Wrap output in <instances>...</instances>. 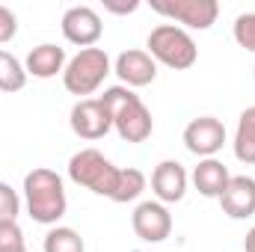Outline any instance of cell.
Returning a JSON list of instances; mask_svg holds the SVG:
<instances>
[{
    "mask_svg": "<svg viewBox=\"0 0 255 252\" xmlns=\"http://www.w3.org/2000/svg\"><path fill=\"white\" fill-rule=\"evenodd\" d=\"M24 202H27V214L33 217V223L57 226L68 211L65 184L60 178V172H54L48 166L30 169L24 175Z\"/></svg>",
    "mask_w": 255,
    "mask_h": 252,
    "instance_id": "6da1fadb",
    "label": "cell"
},
{
    "mask_svg": "<svg viewBox=\"0 0 255 252\" xmlns=\"http://www.w3.org/2000/svg\"><path fill=\"white\" fill-rule=\"evenodd\" d=\"M98 98H101V104L110 113L113 130L125 142H145L151 136V130H154L151 113H148V107L142 104V98L133 89H128V86H110Z\"/></svg>",
    "mask_w": 255,
    "mask_h": 252,
    "instance_id": "7a4b0ae2",
    "label": "cell"
},
{
    "mask_svg": "<svg viewBox=\"0 0 255 252\" xmlns=\"http://www.w3.org/2000/svg\"><path fill=\"white\" fill-rule=\"evenodd\" d=\"M68 178L77 187H83V190H89V193H95V196H104V199L113 202L116 193H119L122 169L113 166L98 148H80L68 160Z\"/></svg>",
    "mask_w": 255,
    "mask_h": 252,
    "instance_id": "3957f363",
    "label": "cell"
},
{
    "mask_svg": "<svg viewBox=\"0 0 255 252\" xmlns=\"http://www.w3.org/2000/svg\"><path fill=\"white\" fill-rule=\"evenodd\" d=\"M145 51L154 63L166 65L172 71H184L199 60V48L193 36L187 30H181L178 24H157L145 39Z\"/></svg>",
    "mask_w": 255,
    "mask_h": 252,
    "instance_id": "277c9868",
    "label": "cell"
},
{
    "mask_svg": "<svg viewBox=\"0 0 255 252\" xmlns=\"http://www.w3.org/2000/svg\"><path fill=\"white\" fill-rule=\"evenodd\" d=\"M107 74H110V57H107V51L104 48H83V51H77L65 63L63 86L71 95H77L83 101L86 95H92L104 83Z\"/></svg>",
    "mask_w": 255,
    "mask_h": 252,
    "instance_id": "5b68a950",
    "label": "cell"
},
{
    "mask_svg": "<svg viewBox=\"0 0 255 252\" xmlns=\"http://www.w3.org/2000/svg\"><path fill=\"white\" fill-rule=\"evenodd\" d=\"M151 9L169 21H175L181 30H211L220 18L217 0H151Z\"/></svg>",
    "mask_w": 255,
    "mask_h": 252,
    "instance_id": "8992f818",
    "label": "cell"
},
{
    "mask_svg": "<svg viewBox=\"0 0 255 252\" xmlns=\"http://www.w3.org/2000/svg\"><path fill=\"white\" fill-rule=\"evenodd\" d=\"M130 226H133V235L142 241V244H163L169 235H172V214L166 205H160L157 199L151 202H139L130 214Z\"/></svg>",
    "mask_w": 255,
    "mask_h": 252,
    "instance_id": "52a82bcc",
    "label": "cell"
},
{
    "mask_svg": "<svg viewBox=\"0 0 255 252\" xmlns=\"http://www.w3.org/2000/svg\"><path fill=\"white\" fill-rule=\"evenodd\" d=\"M60 27H63L65 42L77 45L80 51L83 48H95L98 39L104 36V21H101V15L92 6H71V9H65Z\"/></svg>",
    "mask_w": 255,
    "mask_h": 252,
    "instance_id": "ba28073f",
    "label": "cell"
},
{
    "mask_svg": "<svg viewBox=\"0 0 255 252\" xmlns=\"http://www.w3.org/2000/svg\"><path fill=\"white\" fill-rule=\"evenodd\" d=\"M68 125H71V130L80 139H89V142L104 139L113 130L110 113L101 104V98H83V101H77L71 107V113H68Z\"/></svg>",
    "mask_w": 255,
    "mask_h": 252,
    "instance_id": "9c48e42d",
    "label": "cell"
},
{
    "mask_svg": "<svg viewBox=\"0 0 255 252\" xmlns=\"http://www.w3.org/2000/svg\"><path fill=\"white\" fill-rule=\"evenodd\" d=\"M223 145H226V125L217 116H199L184 127V148L196 154L199 160L217 157V151H223Z\"/></svg>",
    "mask_w": 255,
    "mask_h": 252,
    "instance_id": "30bf717a",
    "label": "cell"
},
{
    "mask_svg": "<svg viewBox=\"0 0 255 252\" xmlns=\"http://www.w3.org/2000/svg\"><path fill=\"white\" fill-rule=\"evenodd\" d=\"M113 71L119 74L122 86H128V89H139V86L154 83V77H157V63L148 57V51L128 48V51H122V54L116 57Z\"/></svg>",
    "mask_w": 255,
    "mask_h": 252,
    "instance_id": "8fae6325",
    "label": "cell"
},
{
    "mask_svg": "<svg viewBox=\"0 0 255 252\" xmlns=\"http://www.w3.org/2000/svg\"><path fill=\"white\" fill-rule=\"evenodd\" d=\"M187 169L178 160H160L151 172V190L160 205H175L187 193Z\"/></svg>",
    "mask_w": 255,
    "mask_h": 252,
    "instance_id": "7c38bea8",
    "label": "cell"
},
{
    "mask_svg": "<svg viewBox=\"0 0 255 252\" xmlns=\"http://www.w3.org/2000/svg\"><path fill=\"white\" fill-rule=\"evenodd\" d=\"M223 214L232 220H247L255 214V178L250 175H232L220 196Z\"/></svg>",
    "mask_w": 255,
    "mask_h": 252,
    "instance_id": "4fadbf2b",
    "label": "cell"
},
{
    "mask_svg": "<svg viewBox=\"0 0 255 252\" xmlns=\"http://www.w3.org/2000/svg\"><path fill=\"white\" fill-rule=\"evenodd\" d=\"M65 48L60 45H51V42H45V45H36L30 54H27V77L33 74V77H39V80H51V77H57V74H63L65 71Z\"/></svg>",
    "mask_w": 255,
    "mask_h": 252,
    "instance_id": "5bb4252c",
    "label": "cell"
},
{
    "mask_svg": "<svg viewBox=\"0 0 255 252\" xmlns=\"http://www.w3.org/2000/svg\"><path fill=\"white\" fill-rule=\"evenodd\" d=\"M229 169H226V163L223 160H217V157H205V160H199V166L193 169V187L199 190L205 199H220L223 196V190L229 184Z\"/></svg>",
    "mask_w": 255,
    "mask_h": 252,
    "instance_id": "9a60e30c",
    "label": "cell"
},
{
    "mask_svg": "<svg viewBox=\"0 0 255 252\" xmlns=\"http://www.w3.org/2000/svg\"><path fill=\"white\" fill-rule=\"evenodd\" d=\"M235 157L247 166L255 163V107L244 110L241 119H238V127H235Z\"/></svg>",
    "mask_w": 255,
    "mask_h": 252,
    "instance_id": "2e32d148",
    "label": "cell"
},
{
    "mask_svg": "<svg viewBox=\"0 0 255 252\" xmlns=\"http://www.w3.org/2000/svg\"><path fill=\"white\" fill-rule=\"evenodd\" d=\"M24 86H27V68H24V63L15 54L0 48V92L12 95V92H21Z\"/></svg>",
    "mask_w": 255,
    "mask_h": 252,
    "instance_id": "e0dca14e",
    "label": "cell"
},
{
    "mask_svg": "<svg viewBox=\"0 0 255 252\" xmlns=\"http://www.w3.org/2000/svg\"><path fill=\"white\" fill-rule=\"evenodd\" d=\"M45 252H86V244L83 238L68 229V226H54L48 235H45V244H42Z\"/></svg>",
    "mask_w": 255,
    "mask_h": 252,
    "instance_id": "ac0fdd59",
    "label": "cell"
},
{
    "mask_svg": "<svg viewBox=\"0 0 255 252\" xmlns=\"http://www.w3.org/2000/svg\"><path fill=\"white\" fill-rule=\"evenodd\" d=\"M145 190V175L139 172V169H133V166H128L122 169V181H119V193H116V205H125V202H133L139 193Z\"/></svg>",
    "mask_w": 255,
    "mask_h": 252,
    "instance_id": "d6986e66",
    "label": "cell"
},
{
    "mask_svg": "<svg viewBox=\"0 0 255 252\" xmlns=\"http://www.w3.org/2000/svg\"><path fill=\"white\" fill-rule=\"evenodd\" d=\"M232 36L241 48H247L250 54H255V12H244L235 18V27H232Z\"/></svg>",
    "mask_w": 255,
    "mask_h": 252,
    "instance_id": "ffe728a7",
    "label": "cell"
},
{
    "mask_svg": "<svg viewBox=\"0 0 255 252\" xmlns=\"http://www.w3.org/2000/svg\"><path fill=\"white\" fill-rule=\"evenodd\" d=\"M0 252H27L24 232L18 223H0Z\"/></svg>",
    "mask_w": 255,
    "mask_h": 252,
    "instance_id": "44dd1931",
    "label": "cell"
},
{
    "mask_svg": "<svg viewBox=\"0 0 255 252\" xmlns=\"http://www.w3.org/2000/svg\"><path fill=\"white\" fill-rule=\"evenodd\" d=\"M21 214V199L18 193L9 187L6 181H0V223H15Z\"/></svg>",
    "mask_w": 255,
    "mask_h": 252,
    "instance_id": "7402d4cb",
    "label": "cell"
},
{
    "mask_svg": "<svg viewBox=\"0 0 255 252\" xmlns=\"http://www.w3.org/2000/svg\"><path fill=\"white\" fill-rule=\"evenodd\" d=\"M15 36H18V15H15L9 6L0 3V45L12 42Z\"/></svg>",
    "mask_w": 255,
    "mask_h": 252,
    "instance_id": "603a6c76",
    "label": "cell"
},
{
    "mask_svg": "<svg viewBox=\"0 0 255 252\" xmlns=\"http://www.w3.org/2000/svg\"><path fill=\"white\" fill-rule=\"evenodd\" d=\"M104 9H107V12H113V15H128V12H136V9H139V0H128V3L104 0Z\"/></svg>",
    "mask_w": 255,
    "mask_h": 252,
    "instance_id": "cb8c5ba5",
    "label": "cell"
},
{
    "mask_svg": "<svg viewBox=\"0 0 255 252\" xmlns=\"http://www.w3.org/2000/svg\"><path fill=\"white\" fill-rule=\"evenodd\" d=\"M244 250H247V252H255V226L247 232V238H244Z\"/></svg>",
    "mask_w": 255,
    "mask_h": 252,
    "instance_id": "d4e9b609",
    "label": "cell"
},
{
    "mask_svg": "<svg viewBox=\"0 0 255 252\" xmlns=\"http://www.w3.org/2000/svg\"><path fill=\"white\" fill-rule=\"evenodd\" d=\"M253 74H255V65H253Z\"/></svg>",
    "mask_w": 255,
    "mask_h": 252,
    "instance_id": "484cf974",
    "label": "cell"
}]
</instances>
